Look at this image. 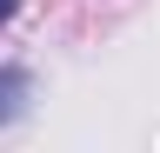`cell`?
<instances>
[{"instance_id": "2", "label": "cell", "mask_w": 160, "mask_h": 153, "mask_svg": "<svg viewBox=\"0 0 160 153\" xmlns=\"http://www.w3.org/2000/svg\"><path fill=\"white\" fill-rule=\"evenodd\" d=\"M13 7H20V0H0V27H7V20H13Z\"/></svg>"}, {"instance_id": "1", "label": "cell", "mask_w": 160, "mask_h": 153, "mask_svg": "<svg viewBox=\"0 0 160 153\" xmlns=\"http://www.w3.org/2000/svg\"><path fill=\"white\" fill-rule=\"evenodd\" d=\"M20 93H27V73H20V67H7V73H0V127L20 113Z\"/></svg>"}]
</instances>
